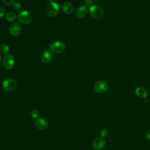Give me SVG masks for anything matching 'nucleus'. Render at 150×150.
<instances>
[{"instance_id":"0eeeda50","label":"nucleus","mask_w":150,"mask_h":150,"mask_svg":"<svg viewBox=\"0 0 150 150\" xmlns=\"http://www.w3.org/2000/svg\"><path fill=\"white\" fill-rule=\"evenodd\" d=\"M94 88L97 93L102 94L107 91L108 88V84L105 81L98 80L95 83Z\"/></svg>"},{"instance_id":"b1692460","label":"nucleus","mask_w":150,"mask_h":150,"mask_svg":"<svg viewBox=\"0 0 150 150\" xmlns=\"http://www.w3.org/2000/svg\"><path fill=\"white\" fill-rule=\"evenodd\" d=\"M2 57H1V55L0 54V63H1V62H2Z\"/></svg>"},{"instance_id":"4be33fe9","label":"nucleus","mask_w":150,"mask_h":150,"mask_svg":"<svg viewBox=\"0 0 150 150\" xmlns=\"http://www.w3.org/2000/svg\"><path fill=\"white\" fill-rule=\"evenodd\" d=\"M2 1L6 5H11L14 3V0H2Z\"/></svg>"},{"instance_id":"f257e3e1","label":"nucleus","mask_w":150,"mask_h":150,"mask_svg":"<svg viewBox=\"0 0 150 150\" xmlns=\"http://www.w3.org/2000/svg\"><path fill=\"white\" fill-rule=\"evenodd\" d=\"M17 20L19 22L23 24H29L33 20L32 13L28 11H22L17 15Z\"/></svg>"},{"instance_id":"dca6fc26","label":"nucleus","mask_w":150,"mask_h":150,"mask_svg":"<svg viewBox=\"0 0 150 150\" xmlns=\"http://www.w3.org/2000/svg\"><path fill=\"white\" fill-rule=\"evenodd\" d=\"M0 51L4 54H8L10 51V47L6 43H2L0 45Z\"/></svg>"},{"instance_id":"6e6552de","label":"nucleus","mask_w":150,"mask_h":150,"mask_svg":"<svg viewBox=\"0 0 150 150\" xmlns=\"http://www.w3.org/2000/svg\"><path fill=\"white\" fill-rule=\"evenodd\" d=\"M10 34L14 37L18 36L22 32V26L18 22H13L9 28Z\"/></svg>"},{"instance_id":"9d476101","label":"nucleus","mask_w":150,"mask_h":150,"mask_svg":"<svg viewBox=\"0 0 150 150\" xmlns=\"http://www.w3.org/2000/svg\"><path fill=\"white\" fill-rule=\"evenodd\" d=\"M35 125L36 127L40 130H44L47 128L48 124L47 121L42 118H38L35 121Z\"/></svg>"},{"instance_id":"2eb2a0df","label":"nucleus","mask_w":150,"mask_h":150,"mask_svg":"<svg viewBox=\"0 0 150 150\" xmlns=\"http://www.w3.org/2000/svg\"><path fill=\"white\" fill-rule=\"evenodd\" d=\"M6 19L9 22H13L17 19V15L13 12H9L6 14Z\"/></svg>"},{"instance_id":"9b49d317","label":"nucleus","mask_w":150,"mask_h":150,"mask_svg":"<svg viewBox=\"0 0 150 150\" xmlns=\"http://www.w3.org/2000/svg\"><path fill=\"white\" fill-rule=\"evenodd\" d=\"M52 59V54L49 50H44L41 56V61L45 64L49 63Z\"/></svg>"},{"instance_id":"1a4fd4ad","label":"nucleus","mask_w":150,"mask_h":150,"mask_svg":"<svg viewBox=\"0 0 150 150\" xmlns=\"http://www.w3.org/2000/svg\"><path fill=\"white\" fill-rule=\"evenodd\" d=\"M106 142L104 138L98 137L93 142V146L96 150H101L105 146Z\"/></svg>"},{"instance_id":"39448f33","label":"nucleus","mask_w":150,"mask_h":150,"mask_svg":"<svg viewBox=\"0 0 150 150\" xmlns=\"http://www.w3.org/2000/svg\"><path fill=\"white\" fill-rule=\"evenodd\" d=\"M60 9L59 5L56 2H49L46 8V12L50 17H55L59 13Z\"/></svg>"},{"instance_id":"f03ea898","label":"nucleus","mask_w":150,"mask_h":150,"mask_svg":"<svg viewBox=\"0 0 150 150\" xmlns=\"http://www.w3.org/2000/svg\"><path fill=\"white\" fill-rule=\"evenodd\" d=\"M89 13L94 19L99 20L102 19L104 16V10L98 5H93L89 8Z\"/></svg>"},{"instance_id":"412c9836","label":"nucleus","mask_w":150,"mask_h":150,"mask_svg":"<svg viewBox=\"0 0 150 150\" xmlns=\"http://www.w3.org/2000/svg\"><path fill=\"white\" fill-rule=\"evenodd\" d=\"M84 5L85 6H91L93 4V1L92 0H85L84 1Z\"/></svg>"},{"instance_id":"ddd939ff","label":"nucleus","mask_w":150,"mask_h":150,"mask_svg":"<svg viewBox=\"0 0 150 150\" xmlns=\"http://www.w3.org/2000/svg\"><path fill=\"white\" fill-rule=\"evenodd\" d=\"M88 13V9L86 6H80L76 11V15L79 18H84Z\"/></svg>"},{"instance_id":"a878e982","label":"nucleus","mask_w":150,"mask_h":150,"mask_svg":"<svg viewBox=\"0 0 150 150\" xmlns=\"http://www.w3.org/2000/svg\"><path fill=\"white\" fill-rule=\"evenodd\" d=\"M95 1H99V0H95Z\"/></svg>"},{"instance_id":"f8f14e48","label":"nucleus","mask_w":150,"mask_h":150,"mask_svg":"<svg viewBox=\"0 0 150 150\" xmlns=\"http://www.w3.org/2000/svg\"><path fill=\"white\" fill-rule=\"evenodd\" d=\"M62 10L66 14L70 15L73 12L74 7L72 4L69 2H65L62 5Z\"/></svg>"},{"instance_id":"f3484780","label":"nucleus","mask_w":150,"mask_h":150,"mask_svg":"<svg viewBox=\"0 0 150 150\" xmlns=\"http://www.w3.org/2000/svg\"><path fill=\"white\" fill-rule=\"evenodd\" d=\"M39 111L38 110H32L30 112V115L33 118H38L39 117Z\"/></svg>"},{"instance_id":"20e7f679","label":"nucleus","mask_w":150,"mask_h":150,"mask_svg":"<svg viewBox=\"0 0 150 150\" xmlns=\"http://www.w3.org/2000/svg\"><path fill=\"white\" fill-rule=\"evenodd\" d=\"M2 65L7 70H11L15 66V58L12 54H6L2 58Z\"/></svg>"},{"instance_id":"7ed1b4c3","label":"nucleus","mask_w":150,"mask_h":150,"mask_svg":"<svg viewBox=\"0 0 150 150\" xmlns=\"http://www.w3.org/2000/svg\"><path fill=\"white\" fill-rule=\"evenodd\" d=\"M17 81L12 78H8L5 79L2 84L3 89L7 92H11L15 90L17 87Z\"/></svg>"},{"instance_id":"a211bd4d","label":"nucleus","mask_w":150,"mask_h":150,"mask_svg":"<svg viewBox=\"0 0 150 150\" xmlns=\"http://www.w3.org/2000/svg\"><path fill=\"white\" fill-rule=\"evenodd\" d=\"M100 134L101 137L104 138V137H106L108 135V130L106 128H103V129H101L100 130Z\"/></svg>"},{"instance_id":"6ab92c4d","label":"nucleus","mask_w":150,"mask_h":150,"mask_svg":"<svg viewBox=\"0 0 150 150\" xmlns=\"http://www.w3.org/2000/svg\"><path fill=\"white\" fill-rule=\"evenodd\" d=\"M21 7H22V5L18 1L14 2V3L13 4V8L15 10H19L21 8Z\"/></svg>"},{"instance_id":"4468645a","label":"nucleus","mask_w":150,"mask_h":150,"mask_svg":"<svg viewBox=\"0 0 150 150\" xmlns=\"http://www.w3.org/2000/svg\"><path fill=\"white\" fill-rule=\"evenodd\" d=\"M136 95L139 97L142 98H145L148 96V92L146 90L142 87H138L135 90Z\"/></svg>"},{"instance_id":"423d86ee","label":"nucleus","mask_w":150,"mask_h":150,"mask_svg":"<svg viewBox=\"0 0 150 150\" xmlns=\"http://www.w3.org/2000/svg\"><path fill=\"white\" fill-rule=\"evenodd\" d=\"M66 46L64 42L62 41H56L53 42L50 45L51 52L54 53H60L63 52L65 49Z\"/></svg>"},{"instance_id":"aec40b11","label":"nucleus","mask_w":150,"mask_h":150,"mask_svg":"<svg viewBox=\"0 0 150 150\" xmlns=\"http://www.w3.org/2000/svg\"><path fill=\"white\" fill-rule=\"evenodd\" d=\"M5 12H6L5 9L4 7L0 6V18H3L4 16V15H5Z\"/></svg>"},{"instance_id":"393cba45","label":"nucleus","mask_w":150,"mask_h":150,"mask_svg":"<svg viewBox=\"0 0 150 150\" xmlns=\"http://www.w3.org/2000/svg\"><path fill=\"white\" fill-rule=\"evenodd\" d=\"M46 1H49V2H53V0H46Z\"/></svg>"},{"instance_id":"5701e85b","label":"nucleus","mask_w":150,"mask_h":150,"mask_svg":"<svg viewBox=\"0 0 150 150\" xmlns=\"http://www.w3.org/2000/svg\"><path fill=\"white\" fill-rule=\"evenodd\" d=\"M145 137L148 139H150V129L147 131L145 133Z\"/></svg>"}]
</instances>
